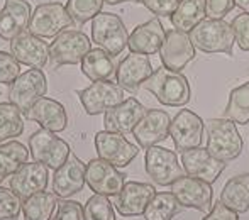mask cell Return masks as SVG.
I'll list each match as a JSON object with an SVG mask.
<instances>
[{"instance_id":"obj_1","label":"cell","mask_w":249,"mask_h":220,"mask_svg":"<svg viewBox=\"0 0 249 220\" xmlns=\"http://www.w3.org/2000/svg\"><path fill=\"white\" fill-rule=\"evenodd\" d=\"M148 92L156 97V100L168 107H183L190 102L192 90L187 76L183 73L171 71L160 66L153 75L142 83Z\"/></svg>"},{"instance_id":"obj_2","label":"cell","mask_w":249,"mask_h":220,"mask_svg":"<svg viewBox=\"0 0 249 220\" xmlns=\"http://www.w3.org/2000/svg\"><path fill=\"white\" fill-rule=\"evenodd\" d=\"M207 149L220 161H232L243 152V137L229 118H210L205 122Z\"/></svg>"},{"instance_id":"obj_3","label":"cell","mask_w":249,"mask_h":220,"mask_svg":"<svg viewBox=\"0 0 249 220\" xmlns=\"http://www.w3.org/2000/svg\"><path fill=\"white\" fill-rule=\"evenodd\" d=\"M188 34L194 46L203 53H224L232 56V48L236 43L234 29L224 19H203Z\"/></svg>"},{"instance_id":"obj_4","label":"cell","mask_w":249,"mask_h":220,"mask_svg":"<svg viewBox=\"0 0 249 220\" xmlns=\"http://www.w3.org/2000/svg\"><path fill=\"white\" fill-rule=\"evenodd\" d=\"M92 51V41L80 29H65L50 44V61L53 68L78 65Z\"/></svg>"},{"instance_id":"obj_5","label":"cell","mask_w":249,"mask_h":220,"mask_svg":"<svg viewBox=\"0 0 249 220\" xmlns=\"http://www.w3.org/2000/svg\"><path fill=\"white\" fill-rule=\"evenodd\" d=\"M73 24L66 5L61 2H44L33 10L27 31L41 39H53Z\"/></svg>"},{"instance_id":"obj_6","label":"cell","mask_w":249,"mask_h":220,"mask_svg":"<svg viewBox=\"0 0 249 220\" xmlns=\"http://www.w3.org/2000/svg\"><path fill=\"white\" fill-rule=\"evenodd\" d=\"M92 41L112 56H119L125 50L129 34L119 16L110 12H100L92 20Z\"/></svg>"},{"instance_id":"obj_7","label":"cell","mask_w":249,"mask_h":220,"mask_svg":"<svg viewBox=\"0 0 249 220\" xmlns=\"http://www.w3.org/2000/svg\"><path fill=\"white\" fill-rule=\"evenodd\" d=\"M48 80L43 69L31 68L26 73H20L19 78L10 85L9 100L17 107L22 115H29L33 105L46 97Z\"/></svg>"},{"instance_id":"obj_8","label":"cell","mask_w":249,"mask_h":220,"mask_svg":"<svg viewBox=\"0 0 249 220\" xmlns=\"http://www.w3.org/2000/svg\"><path fill=\"white\" fill-rule=\"evenodd\" d=\"M29 151L34 161L43 163L54 171L65 165L68 156L71 154L68 142L58 137L54 132L46 131V129H39V131L31 134Z\"/></svg>"},{"instance_id":"obj_9","label":"cell","mask_w":249,"mask_h":220,"mask_svg":"<svg viewBox=\"0 0 249 220\" xmlns=\"http://www.w3.org/2000/svg\"><path fill=\"white\" fill-rule=\"evenodd\" d=\"M76 95L80 97L83 109L89 115H100L107 110L114 109L115 105L125 100L124 88L110 80L93 82L90 86L83 90H76Z\"/></svg>"},{"instance_id":"obj_10","label":"cell","mask_w":249,"mask_h":220,"mask_svg":"<svg viewBox=\"0 0 249 220\" xmlns=\"http://www.w3.org/2000/svg\"><path fill=\"white\" fill-rule=\"evenodd\" d=\"M144 166L148 176L160 186L173 185L178 178L183 176L185 171L178 161L177 152L161 146H151L146 149Z\"/></svg>"},{"instance_id":"obj_11","label":"cell","mask_w":249,"mask_h":220,"mask_svg":"<svg viewBox=\"0 0 249 220\" xmlns=\"http://www.w3.org/2000/svg\"><path fill=\"white\" fill-rule=\"evenodd\" d=\"M125 173L104 159L97 158L87 165L85 180L89 188L97 195L105 197H117L125 185Z\"/></svg>"},{"instance_id":"obj_12","label":"cell","mask_w":249,"mask_h":220,"mask_svg":"<svg viewBox=\"0 0 249 220\" xmlns=\"http://www.w3.org/2000/svg\"><path fill=\"white\" fill-rule=\"evenodd\" d=\"M95 149L100 159L110 163L115 168H125L134 161L139 148L129 142L122 134L100 131L95 134Z\"/></svg>"},{"instance_id":"obj_13","label":"cell","mask_w":249,"mask_h":220,"mask_svg":"<svg viewBox=\"0 0 249 220\" xmlns=\"http://www.w3.org/2000/svg\"><path fill=\"white\" fill-rule=\"evenodd\" d=\"M203 131H205V122L195 112L183 109L171 120L170 137L173 139L177 151L181 154L183 151L198 148L202 144Z\"/></svg>"},{"instance_id":"obj_14","label":"cell","mask_w":249,"mask_h":220,"mask_svg":"<svg viewBox=\"0 0 249 220\" xmlns=\"http://www.w3.org/2000/svg\"><path fill=\"white\" fill-rule=\"evenodd\" d=\"M171 193L181 207L195 208L198 212H209L212 208L213 191L212 185L194 176H181L171 185Z\"/></svg>"},{"instance_id":"obj_15","label":"cell","mask_w":249,"mask_h":220,"mask_svg":"<svg viewBox=\"0 0 249 220\" xmlns=\"http://www.w3.org/2000/svg\"><path fill=\"white\" fill-rule=\"evenodd\" d=\"M160 58L164 68L181 73V69L195 59V46L190 39V34L177 29L168 31L160 50Z\"/></svg>"},{"instance_id":"obj_16","label":"cell","mask_w":249,"mask_h":220,"mask_svg":"<svg viewBox=\"0 0 249 220\" xmlns=\"http://www.w3.org/2000/svg\"><path fill=\"white\" fill-rule=\"evenodd\" d=\"M48 183H50V168L39 161H33L22 165L19 171L12 174L10 190L24 202L33 195L46 191Z\"/></svg>"},{"instance_id":"obj_17","label":"cell","mask_w":249,"mask_h":220,"mask_svg":"<svg viewBox=\"0 0 249 220\" xmlns=\"http://www.w3.org/2000/svg\"><path fill=\"white\" fill-rule=\"evenodd\" d=\"M85 173V163H82V159L75 152H71L65 165L59 166L53 176V191L56 197L66 200V198L80 193L87 183Z\"/></svg>"},{"instance_id":"obj_18","label":"cell","mask_w":249,"mask_h":220,"mask_svg":"<svg viewBox=\"0 0 249 220\" xmlns=\"http://www.w3.org/2000/svg\"><path fill=\"white\" fill-rule=\"evenodd\" d=\"M181 165L188 176L198 178L207 183H215L217 178L226 169V163L210 154L207 148H194L181 152Z\"/></svg>"},{"instance_id":"obj_19","label":"cell","mask_w":249,"mask_h":220,"mask_svg":"<svg viewBox=\"0 0 249 220\" xmlns=\"http://www.w3.org/2000/svg\"><path fill=\"white\" fill-rule=\"evenodd\" d=\"M10 53L20 65L36 69L46 68L50 61V46L44 39L31 34L29 31H24L10 41Z\"/></svg>"},{"instance_id":"obj_20","label":"cell","mask_w":249,"mask_h":220,"mask_svg":"<svg viewBox=\"0 0 249 220\" xmlns=\"http://www.w3.org/2000/svg\"><path fill=\"white\" fill-rule=\"evenodd\" d=\"M171 117L168 112L160 109H149L144 112L139 124L134 127L136 141L141 148L148 149L151 146H158V142H163L170 135Z\"/></svg>"},{"instance_id":"obj_21","label":"cell","mask_w":249,"mask_h":220,"mask_svg":"<svg viewBox=\"0 0 249 220\" xmlns=\"http://www.w3.org/2000/svg\"><path fill=\"white\" fill-rule=\"evenodd\" d=\"M144 112H146L144 105L138 99L129 97L122 103L115 105L114 109L105 112L104 115L105 131L115 132V134H122V135L129 134L139 124Z\"/></svg>"},{"instance_id":"obj_22","label":"cell","mask_w":249,"mask_h":220,"mask_svg":"<svg viewBox=\"0 0 249 220\" xmlns=\"http://www.w3.org/2000/svg\"><path fill=\"white\" fill-rule=\"evenodd\" d=\"M154 73L153 65L146 54H127L115 69V82L127 92H136Z\"/></svg>"},{"instance_id":"obj_23","label":"cell","mask_w":249,"mask_h":220,"mask_svg":"<svg viewBox=\"0 0 249 220\" xmlns=\"http://www.w3.org/2000/svg\"><path fill=\"white\" fill-rule=\"evenodd\" d=\"M154 193H156V190L149 183L125 181L121 193L115 197V208L124 217H138V215L144 214Z\"/></svg>"},{"instance_id":"obj_24","label":"cell","mask_w":249,"mask_h":220,"mask_svg":"<svg viewBox=\"0 0 249 220\" xmlns=\"http://www.w3.org/2000/svg\"><path fill=\"white\" fill-rule=\"evenodd\" d=\"M33 9L27 0H5L0 10V37L12 41L29 26Z\"/></svg>"},{"instance_id":"obj_25","label":"cell","mask_w":249,"mask_h":220,"mask_svg":"<svg viewBox=\"0 0 249 220\" xmlns=\"http://www.w3.org/2000/svg\"><path fill=\"white\" fill-rule=\"evenodd\" d=\"M164 37H166V33L163 29V24L158 17H153L148 22L134 27V31L129 34L127 48L131 53L146 56L160 53Z\"/></svg>"},{"instance_id":"obj_26","label":"cell","mask_w":249,"mask_h":220,"mask_svg":"<svg viewBox=\"0 0 249 220\" xmlns=\"http://www.w3.org/2000/svg\"><path fill=\"white\" fill-rule=\"evenodd\" d=\"M27 117L41 125V129H46L51 132H61L68 125V115L66 110L58 100H53L50 97H43L33 105Z\"/></svg>"},{"instance_id":"obj_27","label":"cell","mask_w":249,"mask_h":220,"mask_svg":"<svg viewBox=\"0 0 249 220\" xmlns=\"http://www.w3.org/2000/svg\"><path fill=\"white\" fill-rule=\"evenodd\" d=\"M220 202L236 214L249 210V173L232 176L220 191Z\"/></svg>"},{"instance_id":"obj_28","label":"cell","mask_w":249,"mask_h":220,"mask_svg":"<svg viewBox=\"0 0 249 220\" xmlns=\"http://www.w3.org/2000/svg\"><path fill=\"white\" fill-rule=\"evenodd\" d=\"M205 17V0H180L171 16V24L177 31L190 33Z\"/></svg>"},{"instance_id":"obj_29","label":"cell","mask_w":249,"mask_h":220,"mask_svg":"<svg viewBox=\"0 0 249 220\" xmlns=\"http://www.w3.org/2000/svg\"><path fill=\"white\" fill-rule=\"evenodd\" d=\"M115 69L117 68H115L112 54H108L107 51L100 50V48L92 50L82 61V73L92 82H102V80L112 78Z\"/></svg>"},{"instance_id":"obj_30","label":"cell","mask_w":249,"mask_h":220,"mask_svg":"<svg viewBox=\"0 0 249 220\" xmlns=\"http://www.w3.org/2000/svg\"><path fill=\"white\" fill-rule=\"evenodd\" d=\"M29 154V149L16 139L0 144V181L10 178L16 171H19V168L27 163Z\"/></svg>"},{"instance_id":"obj_31","label":"cell","mask_w":249,"mask_h":220,"mask_svg":"<svg viewBox=\"0 0 249 220\" xmlns=\"http://www.w3.org/2000/svg\"><path fill=\"white\" fill-rule=\"evenodd\" d=\"M58 207V197L54 193L41 191L22 202L24 220H51Z\"/></svg>"},{"instance_id":"obj_32","label":"cell","mask_w":249,"mask_h":220,"mask_svg":"<svg viewBox=\"0 0 249 220\" xmlns=\"http://www.w3.org/2000/svg\"><path fill=\"white\" fill-rule=\"evenodd\" d=\"M224 115L234 124H249V82L231 90Z\"/></svg>"},{"instance_id":"obj_33","label":"cell","mask_w":249,"mask_h":220,"mask_svg":"<svg viewBox=\"0 0 249 220\" xmlns=\"http://www.w3.org/2000/svg\"><path fill=\"white\" fill-rule=\"evenodd\" d=\"M180 210L181 205L171 191H160L154 193L142 215L146 220H171Z\"/></svg>"},{"instance_id":"obj_34","label":"cell","mask_w":249,"mask_h":220,"mask_svg":"<svg viewBox=\"0 0 249 220\" xmlns=\"http://www.w3.org/2000/svg\"><path fill=\"white\" fill-rule=\"evenodd\" d=\"M24 132V118L22 112L14 103L2 102L0 103V144L19 137Z\"/></svg>"},{"instance_id":"obj_35","label":"cell","mask_w":249,"mask_h":220,"mask_svg":"<svg viewBox=\"0 0 249 220\" xmlns=\"http://www.w3.org/2000/svg\"><path fill=\"white\" fill-rule=\"evenodd\" d=\"M105 0H68L66 2V10H68L70 17L73 22L78 26L93 20L102 12Z\"/></svg>"},{"instance_id":"obj_36","label":"cell","mask_w":249,"mask_h":220,"mask_svg":"<svg viewBox=\"0 0 249 220\" xmlns=\"http://www.w3.org/2000/svg\"><path fill=\"white\" fill-rule=\"evenodd\" d=\"M85 220H115L114 205L105 195H93L83 207Z\"/></svg>"},{"instance_id":"obj_37","label":"cell","mask_w":249,"mask_h":220,"mask_svg":"<svg viewBox=\"0 0 249 220\" xmlns=\"http://www.w3.org/2000/svg\"><path fill=\"white\" fill-rule=\"evenodd\" d=\"M22 212V200L10 188L0 186V220H17Z\"/></svg>"},{"instance_id":"obj_38","label":"cell","mask_w":249,"mask_h":220,"mask_svg":"<svg viewBox=\"0 0 249 220\" xmlns=\"http://www.w3.org/2000/svg\"><path fill=\"white\" fill-rule=\"evenodd\" d=\"M20 75V63L12 53L0 51V85H12Z\"/></svg>"},{"instance_id":"obj_39","label":"cell","mask_w":249,"mask_h":220,"mask_svg":"<svg viewBox=\"0 0 249 220\" xmlns=\"http://www.w3.org/2000/svg\"><path fill=\"white\" fill-rule=\"evenodd\" d=\"M51 220H85L82 203L75 200L59 202V205L56 207V212Z\"/></svg>"},{"instance_id":"obj_40","label":"cell","mask_w":249,"mask_h":220,"mask_svg":"<svg viewBox=\"0 0 249 220\" xmlns=\"http://www.w3.org/2000/svg\"><path fill=\"white\" fill-rule=\"evenodd\" d=\"M234 29L237 46L243 51H249V12H243L236 16L231 22Z\"/></svg>"},{"instance_id":"obj_41","label":"cell","mask_w":249,"mask_h":220,"mask_svg":"<svg viewBox=\"0 0 249 220\" xmlns=\"http://www.w3.org/2000/svg\"><path fill=\"white\" fill-rule=\"evenodd\" d=\"M139 2L156 17H171L180 0H139Z\"/></svg>"},{"instance_id":"obj_42","label":"cell","mask_w":249,"mask_h":220,"mask_svg":"<svg viewBox=\"0 0 249 220\" xmlns=\"http://www.w3.org/2000/svg\"><path fill=\"white\" fill-rule=\"evenodd\" d=\"M234 5V0H205V12L209 19H224Z\"/></svg>"},{"instance_id":"obj_43","label":"cell","mask_w":249,"mask_h":220,"mask_svg":"<svg viewBox=\"0 0 249 220\" xmlns=\"http://www.w3.org/2000/svg\"><path fill=\"white\" fill-rule=\"evenodd\" d=\"M202 220H239V214L231 210L229 207H226V205L219 200L217 203L212 205L210 212Z\"/></svg>"},{"instance_id":"obj_44","label":"cell","mask_w":249,"mask_h":220,"mask_svg":"<svg viewBox=\"0 0 249 220\" xmlns=\"http://www.w3.org/2000/svg\"><path fill=\"white\" fill-rule=\"evenodd\" d=\"M234 3H236V7L243 9L244 12H249V0H234Z\"/></svg>"},{"instance_id":"obj_45","label":"cell","mask_w":249,"mask_h":220,"mask_svg":"<svg viewBox=\"0 0 249 220\" xmlns=\"http://www.w3.org/2000/svg\"><path fill=\"white\" fill-rule=\"evenodd\" d=\"M124 2L138 3L139 0H105V3H108V5H119V3H124Z\"/></svg>"}]
</instances>
